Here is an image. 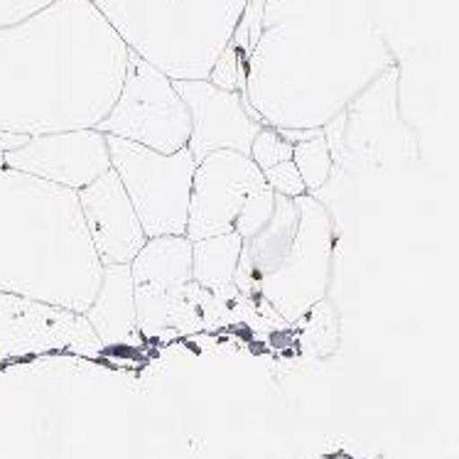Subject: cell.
Returning a JSON list of instances; mask_svg holds the SVG:
<instances>
[{"instance_id":"cell-12","label":"cell","mask_w":459,"mask_h":459,"mask_svg":"<svg viewBox=\"0 0 459 459\" xmlns=\"http://www.w3.org/2000/svg\"><path fill=\"white\" fill-rule=\"evenodd\" d=\"M86 229L94 248L106 265H131L148 241L143 221L116 169L79 189Z\"/></svg>"},{"instance_id":"cell-7","label":"cell","mask_w":459,"mask_h":459,"mask_svg":"<svg viewBox=\"0 0 459 459\" xmlns=\"http://www.w3.org/2000/svg\"><path fill=\"white\" fill-rule=\"evenodd\" d=\"M99 131L160 152L189 145L192 118L178 82L131 52L126 82Z\"/></svg>"},{"instance_id":"cell-13","label":"cell","mask_w":459,"mask_h":459,"mask_svg":"<svg viewBox=\"0 0 459 459\" xmlns=\"http://www.w3.org/2000/svg\"><path fill=\"white\" fill-rule=\"evenodd\" d=\"M84 315L91 322L103 347L138 344L141 325H138V302H135V281H133L131 265L103 268L99 292Z\"/></svg>"},{"instance_id":"cell-18","label":"cell","mask_w":459,"mask_h":459,"mask_svg":"<svg viewBox=\"0 0 459 459\" xmlns=\"http://www.w3.org/2000/svg\"><path fill=\"white\" fill-rule=\"evenodd\" d=\"M263 178H265L268 187H271L278 197L298 199L302 197V195H309L307 187H305V179H302L300 169L295 165V160H285L281 165L265 169Z\"/></svg>"},{"instance_id":"cell-15","label":"cell","mask_w":459,"mask_h":459,"mask_svg":"<svg viewBox=\"0 0 459 459\" xmlns=\"http://www.w3.org/2000/svg\"><path fill=\"white\" fill-rule=\"evenodd\" d=\"M241 255H244V236L238 231L199 238L195 241V254H192L195 282L229 300L234 292H238L236 273L241 265Z\"/></svg>"},{"instance_id":"cell-9","label":"cell","mask_w":459,"mask_h":459,"mask_svg":"<svg viewBox=\"0 0 459 459\" xmlns=\"http://www.w3.org/2000/svg\"><path fill=\"white\" fill-rule=\"evenodd\" d=\"M56 349L96 357L103 344L84 312L0 292V359Z\"/></svg>"},{"instance_id":"cell-4","label":"cell","mask_w":459,"mask_h":459,"mask_svg":"<svg viewBox=\"0 0 459 459\" xmlns=\"http://www.w3.org/2000/svg\"><path fill=\"white\" fill-rule=\"evenodd\" d=\"M332 246V216L317 197H278L268 226L244 241L236 288L285 322H298L327 292Z\"/></svg>"},{"instance_id":"cell-20","label":"cell","mask_w":459,"mask_h":459,"mask_svg":"<svg viewBox=\"0 0 459 459\" xmlns=\"http://www.w3.org/2000/svg\"><path fill=\"white\" fill-rule=\"evenodd\" d=\"M0 168H3V151H0Z\"/></svg>"},{"instance_id":"cell-8","label":"cell","mask_w":459,"mask_h":459,"mask_svg":"<svg viewBox=\"0 0 459 459\" xmlns=\"http://www.w3.org/2000/svg\"><path fill=\"white\" fill-rule=\"evenodd\" d=\"M268 187L251 155L214 151L197 162L187 236L192 241L236 231L251 199Z\"/></svg>"},{"instance_id":"cell-3","label":"cell","mask_w":459,"mask_h":459,"mask_svg":"<svg viewBox=\"0 0 459 459\" xmlns=\"http://www.w3.org/2000/svg\"><path fill=\"white\" fill-rule=\"evenodd\" d=\"M103 263L76 189L0 168V292L86 312Z\"/></svg>"},{"instance_id":"cell-6","label":"cell","mask_w":459,"mask_h":459,"mask_svg":"<svg viewBox=\"0 0 459 459\" xmlns=\"http://www.w3.org/2000/svg\"><path fill=\"white\" fill-rule=\"evenodd\" d=\"M111 168L118 172L148 236L187 234L197 158L189 148L160 152L108 135Z\"/></svg>"},{"instance_id":"cell-16","label":"cell","mask_w":459,"mask_h":459,"mask_svg":"<svg viewBox=\"0 0 459 459\" xmlns=\"http://www.w3.org/2000/svg\"><path fill=\"white\" fill-rule=\"evenodd\" d=\"M292 160L300 169L302 179H305V187L307 192H317L329 182L332 178V148H329L327 133L319 131L312 133L307 138L295 143V152H292Z\"/></svg>"},{"instance_id":"cell-5","label":"cell","mask_w":459,"mask_h":459,"mask_svg":"<svg viewBox=\"0 0 459 459\" xmlns=\"http://www.w3.org/2000/svg\"><path fill=\"white\" fill-rule=\"evenodd\" d=\"M133 55L175 82L209 79L251 0H94Z\"/></svg>"},{"instance_id":"cell-2","label":"cell","mask_w":459,"mask_h":459,"mask_svg":"<svg viewBox=\"0 0 459 459\" xmlns=\"http://www.w3.org/2000/svg\"><path fill=\"white\" fill-rule=\"evenodd\" d=\"M131 49L94 0H56L0 30V133L22 138L99 128L111 113Z\"/></svg>"},{"instance_id":"cell-11","label":"cell","mask_w":459,"mask_h":459,"mask_svg":"<svg viewBox=\"0 0 459 459\" xmlns=\"http://www.w3.org/2000/svg\"><path fill=\"white\" fill-rule=\"evenodd\" d=\"M178 89L192 118L187 148L197 162L214 151L251 152L263 121L246 103L244 91L221 89L209 79H185Z\"/></svg>"},{"instance_id":"cell-14","label":"cell","mask_w":459,"mask_h":459,"mask_svg":"<svg viewBox=\"0 0 459 459\" xmlns=\"http://www.w3.org/2000/svg\"><path fill=\"white\" fill-rule=\"evenodd\" d=\"M195 241L187 234L148 236V241L131 263L135 285H187L192 275Z\"/></svg>"},{"instance_id":"cell-19","label":"cell","mask_w":459,"mask_h":459,"mask_svg":"<svg viewBox=\"0 0 459 459\" xmlns=\"http://www.w3.org/2000/svg\"><path fill=\"white\" fill-rule=\"evenodd\" d=\"M56 0H0V30L35 18Z\"/></svg>"},{"instance_id":"cell-17","label":"cell","mask_w":459,"mask_h":459,"mask_svg":"<svg viewBox=\"0 0 459 459\" xmlns=\"http://www.w3.org/2000/svg\"><path fill=\"white\" fill-rule=\"evenodd\" d=\"M292 152H295V143L285 133L271 128V126H263L248 155L261 168V172H265V169L275 168L285 160H292Z\"/></svg>"},{"instance_id":"cell-10","label":"cell","mask_w":459,"mask_h":459,"mask_svg":"<svg viewBox=\"0 0 459 459\" xmlns=\"http://www.w3.org/2000/svg\"><path fill=\"white\" fill-rule=\"evenodd\" d=\"M3 165L79 192L111 169L108 135L99 128L32 135L3 152Z\"/></svg>"},{"instance_id":"cell-1","label":"cell","mask_w":459,"mask_h":459,"mask_svg":"<svg viewBox=\"0 0 459 459\" xmlns=\"http://www.w3.org/2000/svg\"><path fill=\"white\" fill-rule=\"evenodd\" d=\"M395 69L368 0H263L246 49V103L282 133L325 131Z\"/></svg>"}]
</instances>
